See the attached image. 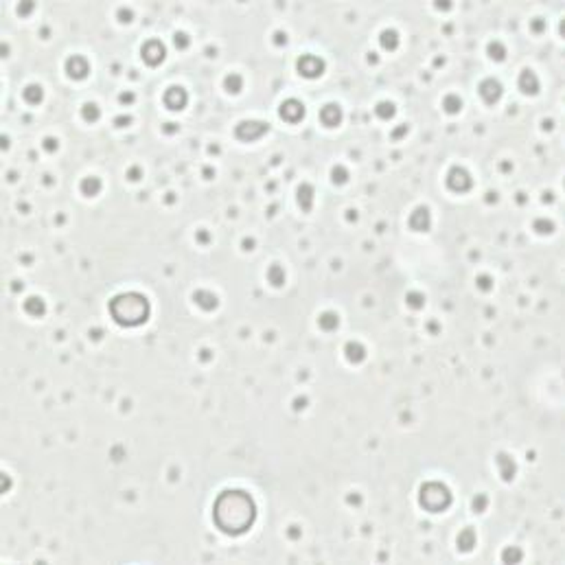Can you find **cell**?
<instances>
[{"instance_id": "7a4b0ae2", "label": "cell", "mask_w": 565, "mask_h": 565, "mask_svg": "<svg viewBox=\"0 0 565 565\" xmlns=\"http://www.w3.org/2000/svg\"><path fill=\"white\" fill-rule=\"evenodd\" d=\"M421 502L431 513H436V510H443L447 504H450V493H447V489L441 487V485H427L421 491Z\"/></svg>"}, {"instance_id": "3957f363", "label": "cell", "mask_w": 565, "mask_h": 565, "mask_svg": "<svg viewBox=\"0 0 565 565\" xmlns=\"http://www.w3.org/2000/svg\"><path fill=\"white\" fill-rule=\"evenodd\" d=\"M280 116H285L287 121L303 119V106H298L296 101H289V103H285V108H280Z\"/></svg>"}, {"instance_id": "6da1fadb", "label": "cell", "mask_w": 565, "mask_h": 565, "mask_svg": "<svg viewBox=\"0 0 565 565\" xmlns=\"http://www.w3.org/2000/svg\"><path fill=\"white\" fill-rule=\"evenodd\" d=\"M215 520H217L224 533H230V535L243 533V530L252 526V520H255L252 500L239 491L224 493L217 500V506H215Z\"/></svg>"}]
</instances>
